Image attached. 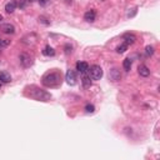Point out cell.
Listing matches in <instances>:
<instances>
[{"mask_svg":"<svg viewBox=\"0 0 160 160\" xmlns=\"http://www.w3.org/2000/svg\"><path fill=\"white\" fill-rule=\"evenodd\" d=\"M25 95H28L35 100H39V101H49L51 99V95H50V93L43 90V89H40L38 86H28L25 89Z\"/></svg>","mask_w":160,"mask_h":160,"instance_id":"cell-1","label":"cell"},{"mask_svg":"<svg viewBox=\"0 0 160 160\" xmlns=\"http://www.w3.org/2000/svg\"><path fill=\"white\" fill-rule=\"evenodd\" d=\"M61 84V74L59 71H51L48 73L43 78V85L46 88H56Z\"/></svg>","mask_w":160,"mask_h":160,"instance_id":"cell-2","label":"cell"},{"mask_svg":"<svg viewBox=\"0 0 160 160\" xmlns=\"http://www.w3.org/2000/svg\"><path fill=\"white\" fill-rule=\"evenodd\" d=\"M89 76L91 80H100L103 78V69L99 65H93L89 68Z\"/></svg>","mask_w":160,"mask_h":160,"instance_id":"cell-3","label":"cell"},{"mask_svg":"<svg viewBox=\"0 0 160 160\" xmlns=\"http://www.w3.org/2000/svg\"><path fill=\"white\" fill-rule=\"evenodd\" d=\"M19 60H20V64L24 66V68H30L33 65V58L29 54H25V53H23V54L19 56Z\"/></svg>","mask_w":160,"mask_h":160,"instance_id":"cell-4","label":"cell"},{"mask_svg":"<svg viewBox=\"0 0 160 160\" xmlns=\"http://www.w3.org/2000/svg\"><path fill=\"white\" fill-rule=\"evenodd\" d=\"M65 80H66V83H68L69 85H75L76 84V74H75V71L69 69L68 71H66Z\"/></svg>","mask_w":160,"mask_h":160,"instance_id":"cell-5","label":"cell"},{"mask_svg":"<svg viewBox=\"0 0 160 160\" xmlns=\"http://www.w3.org/2000/svg\"><path fill=\"white\" fill-rule=\"evenodd\" d=\"M109 79L111 82H119L120 79H122V73L118 68H113L109 70Z\"/></svg>","mask_w":160,"mask_h":160,"instance_id":"cell-6","label":"cell"},{"mask_svg":"<svg viewBox=\"0 0 160 160\" xmlns=\"http://www.w3.org/2000/svg\"><path fill=\"white\" fill-rule=\"evenodd\" d=\"M0 30H2L3 33H5V34H14V33H15V28H14V25L10 24V23L3 24L2 26H0Z\"/></svg>","mask_w":160,"mask_h":160,"instance_id":"cell-7","label":"cell"},{"mask_svg":"<svg viewBox=\"0 0 160 160\" xmlns=\"http://www.w3.org/2000/svg\"><path fill=\"white\" fill-rule=\"evenodd\" d=\"M95 18H96V13L95 10H89L84 14V20L88 21V23H94L95 21Z\"/></svg>","mask_w":160,"mask_h":160,"instance_id":"cell-8","label":"cell"},{"mask_svg":"<svg viewBox=\"0 0 160 160\" xmlns=\"http://www.w3.org/2000/svg\"><path fill=\"white\" fill-rule=\"evenodd\" d=\"M76 70L79 73H82V74H85L86 71H89V65L88 63L85 61H78L76 63Z\"/></svg>","mask_w":160,"mask_h":160,"instance_id":"cell-9","label":"cell"},{"mask_svg":"<svg viewBox=\"0 0 160 160\" xmlns=\"http://www.w3.org/2000/svg\"><path fill=\"white\" fill-rule=\"evenodd\" d=\"M18 6V2L16 0H10V2L5 5V11L8 13V14H11V13H14V10L16 9Z\"/></svg>","mask_w":160,"mask_h":160,"instance_id":"cell-10","label":"cell"},{"mask_svg":"<svg viewBox=\"0 0 160 160\" xmlns=\"http://www.w3.org/2000/svg\"><path fill=\"white\" fill-rule=\"evenodd\" d=\"M123 39L125 40V44L131 45V44H134V43H135L136 36H135L134 34H130V33H128V34H124V35H123Z\"/></svg>","mask_w":160,"mask_h":160,"instance_id":"cell-11","label":"cell"},{"mask_svg":"<svg viewBox=\"0 0 160 160\" xmlns=\"http://www.w3.org/2000/svg\"><path fill=\"white\" fill-rule=\"evenodd\" d=\"M138 71H139L140 76H144V78H148L150 75V70L148 69V66H145V65H140Z\"/></svg>","mask_w":160,"mask_h":160,"instance_id":"cell-12","label":"cell"},{"mask_svg":"<svg viewBox=\"0 0 160 160\" xmlns=\"http://www.w3.org/2000/svg\"><path fill=\"white\" fill-rule=\"evenodd\" d=\"M0 82L2 83H10L11 82V76L6 71H0Z\"/></svg>","mask_w":160,"mask_h":160,"instance_id":"cell-13","label":"cell"},{"mask_svg":"<svg viewBox=\"0 0 160 160\" xmlns=\"http://www.w3.org/2000/svg\"><path fill=\"white\" fill-rule=\"evenodd\" d=\"M43 54L45 55V56H54L55 55V50L53 49L51 46H45L44 48V50H43Z\"/></svg>","mask_w":160,"mask_h":160,"instance_id":"cell-14","label":"cell"},{"mask_svg":"<svg viewBox=\"0 0 160 160\" xmlns=\"http://www.w3.org/2000/svg\"><path fill=\"white\" fill-rule=\"evenodd\" d=\"M82 83H83V86H84L85 89H89V88L91 86V80H90V76L84 75V76H83V79H82Z\"/></svg>","mask_w":160,"mask_h":160,"instance_id":"cell-15","label":"cell"},{"mask_svg":"<svg viewBox=\"0 0 160 160\" xmlns=\"http://www.w3.org/2000/svg\"><path fill=\"white\" fill-rule=\"evenodd\" d=\"M131 64H133V61H131L130 58H126V59L123 61V66H124V70H125V71H130V69H131Z\"/></svg>","mask_w":160,"mask_h":160,"instance_id":"cell-16","label":"cell"},{"mask_svg":"<svg viewBox=\"0 0 160 160\" xmlns=\"http://www.w3.org/2000/svg\"><path fill=\"white\" fill-rule=\"evenodd\" d=\"M128 46H129V45L125 44V43L122 44V45H119V46L116 48V53H119V54H123V53H125V50L128 49Z\"/></svg>","mask_w":160,"mask_h":160,"instance_id":"cell-17","label":"cell"},{"mask_svg":"<svg viewBox=\"0 0 160 160\" xmlns=\"http://www.w3.org/2000/svg\"><path fill=\"white\" fill-rule=\"evenodd\" d=\"M145 54L148 55V56H150V55H153L154 54V46H146L145 48Z\"/></svg>","mask_w":160,"mask_h":160,"instance_id":"cell-18","label":"cell"},{"mask_svg":"<svg viewBox=\"0 0 160 160\" xmlns=\"http://www.w3.org/2000/svg\"><path fill=\"white\" fill-rule=\"evenodd\" d=\"M85 110H86V113H94L95 106H94V105H91V104H88V105L85 106Z\"/></svg>","mask_w":160,"mask_h":160,"instance_id":"cell-19","label":"cell"},{"mask_svg":"<svg viewBox=\"0 0 160 160\" xmlns=\"http://www.w3.org/2000/svg\"><path fill=\"white\" fill-rule=\"evenodd\" d=\"M10 44V40H4V39H0V48H5Z\"/></svg>","mask_w":160,"mask_h":160,"instance_id":"cell-20","label":"cell"},{"mask_svg":"<svg viewBox=\"0 0 160 160\" xmlns=\"http://www.w3.org/2000/svg\"><path fill=\"white\" fill-rule=\"evenodd\" d=\"M25 0H19V2H18V6L20 8V9H24L25 8Z\"/></svg>","mask_w":160,"mask_h":160,"instance_id":"cell-21","label":"cell"},{"mask_svg":"<svg viewBox=\"0 0 160 160\" xmlns=\"http://www.w3.org/2000/svg\"><path fill=\"white\" fill-rule=\"evenodd\" d=\"M135 14H136V8H135V9H133V11H131V13L129 11V13H128V16H129V18H131V16H134Z\"/></svg>","mask_w":160,"mask_h":160,"instance_id":"cell-22","label":"cell"},{"mask_svg":"<svg viewBox=\"0 0 160 160\" xmlns=\"http://www.w3.org/2000/svg\"><path fill=\"white\" fill-rule=\"evenodd\" d=\"M39 21H42L43 24H46V25H49V24H50L49 21H46V19H45L44 16H40V18H39Z\"/></svg>","mask_w":160,"mask_h":160,"instance_id":"cell-23","label":"cell"},{"mask_svg":"<svg viewBox=\"0 0 160 160\" xmlns=\"http://www.w3.org/2000/svg\"><path fill=\"white\" fill-rule=\"evenodd\" d=\"M65 53H66V54H70V53H71V46L65 45Z\"/></svg>","mask_w":160,"mask_h":160,"instance_id":"cell-24","label":"cell"},{"mask_svg":"<svg viewBox=\"0 0 160 160\" xmlns=\"http://www.w3.org/2000/svg\"><path fill=\"white\" fill-rule=\"evenodd\" d=\"M39 3L42 5H46L48 4V0H39Z\"/></svg>","mask_w":160,"mask_h":160,"instance_id":"cell-25","label":"cell"},{"mask_svg":"<svg viewBox=\"0 0 160 160\" xmlns=\"http://www.w3.org/2000/svg\"><path fill=\"white\" fill-rule=\"evenodd\" d=\"M2 20H3V15H2V14H0V21H2Z\"/></svg>","mask_w":160,"mask_h":160,"instance_id":"cell-26","label":"cell"},{"mask_svg":"<svg viewBox=\"0 0 160 160\" xmlns=\"http://www.w3.org/2000/svg\"><path fill=\"white\" fill-rule=\"evenodd\" d=\"M30 2H34V0H30Z\"/></svg>","mask_w":160,"mask_h":160,"instance_id":"cell-27","label":"cell"},{"mask_svg":"<svg viewBox=\"0 0 160 160\" xmlns=\"http://www.w3.org/2000/svg\"><path fill=\"white\" fill-rule=\"evenodd\" d=\"M0 86H2V84H0Z\"/></svg>","mask_w":160,"mask_h":160,"instance_id":"cell-28","label":"cell"}]
</instances>
